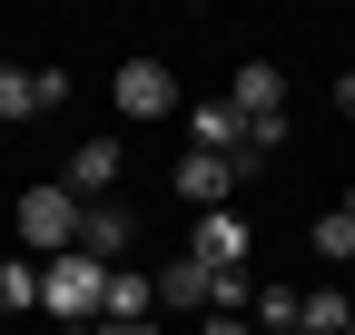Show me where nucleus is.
Wrapping results in <instances>:
<instances>
[{
    "label": "nucleus",
    "mask_w": 355,
    "mask_h": 335,
    "mask_svg": "<svg viewBox=\"0 0 355 335\" xmlns=\"http://www.w3.org/2000/svg\"><path fill=\"white\" fill-rule=\"evenodd\" d=\"M99 286H109V266L79 257V246H60V257H40V316L89 325V316H99Z\"/></svg>",
    "instance_id": "1"
},
{
    "label": "nucleus",
    "mask_w": 355,
    "mask_h": 335,
    "mask_svg": "<svg viewBox=\"0 0 355 335\" xmlns=\"http://www.w3.org/2000/svg\"><path fill=\"white\" fill-rule=\"evenodd\" d=\"M10 227H20L30 257H60V246H79V197H69V188H20Z\"/></svg>",
    "instance_id": "2"
},
{
    "label": "nucleus",
    "mask_w": 355,
    "mask_h": 335,
    "mask_svg": "<svg viewBox=\"0 0 355 335\" xmlns=\"http://www.w3.org/2000/svg\"><path fill=\"white\" fill-rule=\"evenodd\" d=\"M109 99H119L128 129H148V118H168V109H178V79H168V60H128V69L109 79Z\"/></svg>",
    "instance_id": "3"
},
{
    "label": "nucleus",
    "mask_w": 355,
    "mask_h": 335,
    "mask_svg": "<svg viewBox=\"0 0 355 335\" xmlns=\"http://www.w3.org/2000/svg\"><path fill=\"white\" fill-rule=\"evenodd\" d=\"M119 168H128L119 138H79V148H69V197H79V207H99V197L119 188Z\"/></svg>",
    "instance_id": "4"
},
{
    "label": "nucleus",
    "mask_w": 355,
    "mask_h": 335,
    "mask_svg": "<svg viewBox=\"0 0 355 335\" xmlns=\"http://www.w3.org/2000/svg\"><path fill=\"white\" fill-rule=\"evenodd\" d=\"M168 188H178V197H188L198 217H207V207H227V197H237V168H227V158H207V148H188Z\"/></svg>",
    "instance_id": "5"
},
{
    "label": "nucleus",
    "mask_w": 355,
    "mask_h": 335,
    "mask_svg": "<svg viewBox=\"0 0 355 335\" xmlns=\"http://www.w3.org/2000/svg\"><path fill=\"white\" fill-rule=\"evenodd\" d=\"M247 217H237V207H207V217H198V246H188V257L198 266H247Z\"/></svg>",
    "instance_id": "6"
},
{
    "label": "nucleus",
    "mask_w": 355,
    "mask_h": 335,
    "mask_svg": "<svg viewBox=\"0 0 355 335\" xmlns=\"http://www.w3.org/2000/svg\"><path fill=\"white\" fill-rule=\"evenodd\" d=\"M79 257H99V266H119V257H128V207H119V197L79 207Z\"/></svg>",
    "instance_id": "7"
},
{
    "label": "nucleus",
    "mask_w": 355,
    "mask_h": 335,
    "mask_svg": "<svg viewBox=\"0 0 355 335\" xmlns=\"http://www.w3.org/2000/svg\"><path fill=\"white\" fill-rule=\"evenodd\" d=\"M188 138H198L207 158H247V118H237L227 99H207V109H188Z\"/></svg>",
    "instance_id": "8"
},
{
    "label": "nucleus",
    "mask_w": 355,
    "mask_h": 335,
    "mask_svg": "<svg viewBox=\"0 0 355 335\" xmlns=\"http://www.w3.org/2000/svg\"><path fill=\"white\" fill-rule=\"evenodd\" d=\"M148 306H158V286H148L139 266H109V286H99V316H109V325H148Z\"/></svg>",
    "instance_id": "9"
},
{
    "label": "nucleus",
    "mask_w": 355,
    "mask_h": 335,
    "mask_svg": "<svg viewBox=\"0 0 355 335\" xmlns=\"http://www.w3.org/2000/svg\"><path fill=\"white\" fill-rule=\"evenodd\" d=\"M148 286H158V306H188V316H207V266H198V257H168Z\"/></svg>",
    "instance_id": "10"
},
{
    "label": "nucleus",
    "mask_w": 355,
    "mask_h": 335,
    "mask_svg": "<svg viewBox=\"0 0 355 335\" xmlns=\"http://www.w3.org/2000/svg\"><path fill=\"white\" fill-rule=\"evenodd\" d=\"M345 316H355L345 286H306L296 296V335H345Z\"/></svg>",
    "instance_id": "11"
},
{
    "label": "nucleus",
    "mask_w": 355,
    "mask_h": 335,
    "mask_svg": "<svg viewBox=\"0 0 355 335\" xmlns=\"http://www.w3.org/2000/svg\"><path fill=\"white\" fill-rule=\"evenodd\" d=\"M40 306V257H0V316H30Z\"/></svg>",
    "instance_id": "12"
},
{
    "label": "nucleus",
    "mask_w": 355,
    "mask_h": 335,
    "mask_svg": "<svg viewBox=\"0 0 355 335\" xmlns=\"http://www.w3.org/2000/svg\"><path fill=\"white\" fill-rule=\"evenodd\" d=\"M247 325L257 335H296V286H257V296H247Z\"/></svg>",
    "instance_id": "13"
},
{
    "label": "nucleus",
    "mask_w": 355,
    "mask_h": 335,
    "mask_svg": "<svg viewBox=\"0 0 355 335\" xmlns=\"http://www.w3.org/2000/svg\"><path fill=\"white\" fill-rule=\"evenodd\" d=\"M316 257H336V266L355 257V217H345V207H326V217H316Z\"/></svg>",
    "instance_id": "14"
},
{
    "label": "nucleus",
    "mask_w": 355,
    "mask_h": 335,
    "mask_svg": "<svg viewBox=\"0 0 355 335\" xmlns=\"http://www.w3.org/2000/svg\"><path fill=\"white\" fill-rule=\"evenodd\" d=\"M0 118H40V89H30V69H0Z\"/></svg>",
    "instance_id": "15"
},
{
    "label": "nucleus",
    "mask_w": 355,
    "mask_h": 335,
    "mask_svg": "<svg viewBox=\"0 0 355 335\" xmlns=\"http://www.w3.org/2000/svg\"><path fill=\"white\" fill-rule=\"evenodd\" d=\"M69 335H158V325H109V316H89V325H69Z\"/></svg>",
    "instance_id": "16"
},
{
    "label": "nucleus",
    "mask_w": 355,
    "mask_h": 335,
    "mask_svg": "<svg viewBox=\"0 0 355 335\" xmlns=\"http://www.w3.org/2000/svg\"><path fill=\"white\" fill-rule=\"evenodd\" d=\"M198 335H257L247 316H198Z\"/></svg>",
    "instance_id": "17"
},
{
    "label": "nucleus",
    "mask_w": 355,
    "mask_h": 335,
    "mask_svg": "<svg viewBox=\"0 0 355 335\" xmlns=\"http://www.w3.org/2000/svg\"><path fill=\"white\" fill-rule=\"evenodd\" d=\"M345 217H355V197H345Z\"/></svg>",
    "instance_id": "18"
},
{
    "label": "nucleus",
    "mask_w": 355,
    "mask_h": 335,
    "mask_svg": "<svg viewBox=\"0 0 355 335\" xmlns=\"http://www.w3.org/2000/svg\"><path fill=\"white\" fill-rule=\"evenodd\" d=\"M345 335H355V316H345Z\"/></svg>",
    "instance_id": "19"
}]
</instances>
